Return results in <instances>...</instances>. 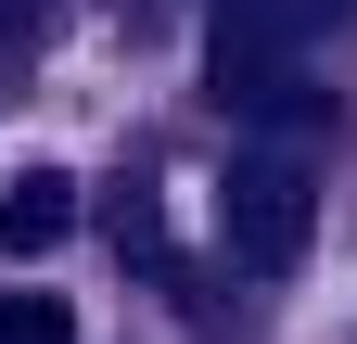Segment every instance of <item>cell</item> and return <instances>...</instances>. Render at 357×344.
Returning a JSON list of instances; mask_svg holds the SVG:
<instances>
[{
  "label": "cell",
  "instance_id": "1",
  "mask_svg": "<svg viewBox=\"0 0 357 344\" xmlns=\"http://www.w3.org/2000/svg\"><path fill=\"white\" fill-rule=\"evenodd\" d=\"M217 230H230V255L255 281H281L294 255H306V230H319V191H306V153L294 141H255L230 179H217Z\"/></svg>",
  "mask_w": 357,
  "mask_h": 344
},
{
  "label": "cell",
  "instance_id": "2",
  "mask_svg": "<svg viewBox=\"0 0 357 344\" xmlns=\"http://www.w3.org/2000/svg\"><path fill=\"white\" fill-rule=\"evenodd\" d=\"M294 52H306V13H294V0H217V13H204V90L230 102V115H281L306 90Z\"/></svg>",
  "mask_w": 357,
  "mask_h": 344
},
{
  "label": "cell",
  "instance_id": "3",
  "mask_svg": "<svg viewBox=\"0 0 357 344\" xmlns=\"http://www.w3.org/2000/svg\"><path fill=\"white\" fill-rule=\"evenodd\" d=\"M64 230H77V179L64 166H26V179L0 191V255H52Z\"/></svg>",
  "mask_w": 357,
  "mask_h": 344
},
{
  "label": "cell",
  "instance_id": "4",
  "mask_svg": "<svg viewBox=\"0 0 357 344\" xmlns=\"http://www.w3.org/2000/svg\"><path fill=\"white\" fill-rule=\"evenodd\" d=\"M0 344H77V306L64 293H0Z\"/></svg>",
  "mask_w": 357,
  "mask_h": 344
},
{
  "label": "cell",
  "instance_id": "5",
  "mask_svg": "<svg viewBox=\"0 0 357 344\" xmlns=\"http://www.w3.org/2000/svg\"><path fill=\"white\" fill-rule=\"evenodd\" d=\"M115 242H128V255H166V230H153V191H141V179L115 191Z\"/></svg>",
  "mask_w": 357,
  "mask_h": 344
},
{
  "label": "cell",
  "instance_id": "6",
  "mask_svg": "<svg viewBox=\"0 0 357 344\" xmlns=\"http://www.w3.org/2000/svg\"><path fill=\"white\" fill-rule=\"evenodd\" d=\"M0 38H52V0H0Z\"/></svg>",
  "mask_w": 357,
  "mask_h": 344
},
{
  "label": "cell",
  "instance_id": "7",
  "mask_svg": "<svg viewBox=\"0 0 357 344\" xmlns=\"http://www.w3.org/2000/svg\"><path fill=\"white\" fill-rule=\"evenodd\" d=\"M294 13H306V26H344V13H357V0H294Z\"/></svg>",
  "mask_w": 357,
  "mask_h": 344
}]
</instances>
